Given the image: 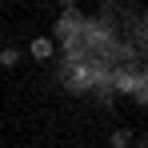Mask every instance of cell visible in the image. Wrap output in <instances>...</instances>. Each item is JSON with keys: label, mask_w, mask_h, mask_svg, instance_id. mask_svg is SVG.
<instances>
[{"label": "cell", "mask_w": 148, "mask_h": 148, "mask_svg": "<svg viewBox=\"0 0 148 148\" xmlns=\"http://www.w3.org/2000/svg\"><path fill=\"white\" fill-rule=\"evenodd\" d=\"M28 52H32L36 60H48V56H52V40H48V36H36V40L28 44Z\"/></svg>", "instance_id": "obj_1"}, {"label": "cell", "mask_w": 148, "mask_h": 148, "mask_svg": "<svg viewBox=\"0 0 148 148\" xmlns=\"http://www.w3.org/2000/svg\"><path fill=\"white\" fill-rule=\"evenodd\" d=\"M108 144L112 148H132V128H116V132L108 136Z\"/></svg>", "instance_id": "obj_2"}, {"label": "cell", "mask_w": 148, "mask_h": 148, "mask_svg": "<svg viewBox=\"0 0 148 148\" xmlns=\"http://www.w3.org/2000/svg\"><path fill=\"white\" fill-rule=\"evenodd\" d=\"M16 64H20V48H12V44L0 48V68H16Z\"/></svg>", "instance_id": "obj_3"}, {"label": "cell", "mask_w": 148, "mask_h": 148, "mask_svg": "<svg viewBox=\"0 0 148 148\" xmlns=\"http://www.w3.org/2000/svg\"><path fill=\"white\" fill-rule=\"evenodd\" d=\"M132 144H136V148H148V136H132Z\"/></svg>", "instance_id": "obj_4"}]
</instances>
